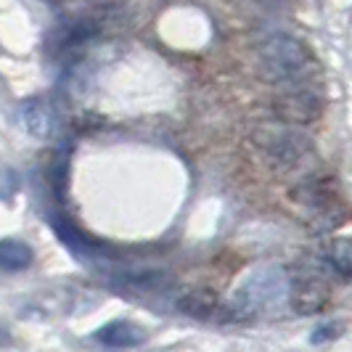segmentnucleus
<instances>
[{
	"label": "nucleus",
	"instance_id": "f257e3e1",
	"mask_svg": "<svg viewBox=\"0 0 352 352\" xmlns=\"http://www.w3.org/2000/svg\"><path fill=\"white\" fill-rule=\"evenodd\" d=\"M260 72L267 82L276 85H307L320 74V61L313 48L289 32H270L257 43Z\"/></svg>",
	"mask_w": 352,
	"mask_h": 352
},
{
	"label": "nucleus",
	"instance_id": "f03ea898",
	"mask_svg": "<svg viewBox=\"0 0 352 352\" xmlns=\"http://www.w3.org/2000/svg\"><path fill=\"white\" fill-rule=\"evenodd\" d=\"M289 278L278 267H265L249 276L226 307H217L220 320H249L270 307H278L289 297Z\"/></svg>",
	"mask_w": 352,
	"mask_h": 352
},
{
	"label": "nucleus",
	"instance_id": "7ed1b4c3",
	"mask_svg": "<svg viewBox=\"0 0 352 352\" xmlns=\"http://www.w3.org/2000/svg\"><path fill=\"white\" fill-rule=\"evenodd\" d=\"M252 143L278 173H307L318 159L316 146L294 130L260 127L252 133Z\"/></svg>",
	"mask_w": 352,
	"mask_h": 352
},
{
	"label": "nucleus",
	"instance_id": "20e7f679",
	"mask_svg": "<svg viewBox=\"0 0 352 352\" xmlns=\"http://www.w3.org/2000/svg\"><path fill=\"white\" fill-rule=\"evenodd\" d=\"M326 111V101L318 90L307 88V85H297V88L286 90L281 96H276L273 101V114L278 117V122L283 124H313L323 117Z\"/></svg>",
	"mask_w": 352,
	"mask_h": 352
},
{
	"label": "nucleus",
	"instance_id": "39448f33",
	"mask_svg": "<svg viewBox=\"0 0 352 352\" xmlns=\"http://www.w3.org/2000/svg\"><path fill=\"white\" fill-rule=\"evenodd\" d=\"M289 199L294 204H300L305 210H313L318 214L331 217L334 210H342L339 204V180L331 175H305L300 177L292 188H289Z\"/></svg>",
	"mask_w": 352,
	"mask_h": 352
},
{
	"label": "nucleus",
	"instance_id": "423d86ee",
	"mask_svg": "<svg viewBox=\"0 0 352 352\" xmlns=\"http://www.w3.org/2000/svg\"><path fill=\"white\" fill-rule=\"evenodd\" d=\"M331 289L318 276H302L294 283H289V305L297 316H318L329 307Z\"/></svg>",
	"mask_w": 352,
	"mask_h": 352
},
{
	"label": "nucleus",
	"instance_id": "0eeeda50",
	"mask_svg": "<svg viewBox=\"0 0 352 352\" xmlns=\"http://www.w3.org/2000/svg\"><path fill=\"white\" fill-rule=\"evenodd\" d=\"M217 307H220V297L210 286H194V289H188V292H183L177 297V310L183 316L196 318V320L214 318L217 316Z\"/></svg>",
	"mask_w": 352,
	"mask_h": 352
},
{
	"label": "nucleus",
	"instance_id": "6e6552de",
	"mask_svg": "<svg viewBox=\"0 0 352 352\" xmlns=\"http://www.w3.org/2000/svg\"><path fill=\"white\" fill-rule=\"evenodd\" d=\"M19 122L32 138H48L51 133V109L43 98H27L19 104Z\"/></svg>",
	"mask_w": 352,
	"mask_h": 352
},
{
	"label": "nucleus",
	"instance_id": "1a4fd4ad",
	"mask_svg": "<svg viewBox=\"0 0 352 352\" xmlns=\"http://www.w3.org/2000/svg\"><path fill=\"white\" fill-rule=\"evenodd\" d=\"M96 339L106 347H138V344H143L146 334H143L141 326H135L130 320H111L104 329H98Z\"/></svg>",
	"mask_w": 352,
	"mask_h": 352
},
{
	"label": "nucleus",
	"instance_id": "9d476101",
	"mask_svg": "<svg viewBox=\"0 0 352 352\" xmlns=\"http://www.w3.org/2000/svg\"><path fill=\"white\" fill-rule=\"evenodd\" d=\"M32 260H35V254L24 241H16V239L0 241V267L3 270H24L32 265Z\"/></svg>",
	"mask_w": 352,
	"mask_h": 352
},
{
	"label": "nucleus",
	"instance_id": "9b49d317",
	"mask_svg": "<svg viewBox=\"0 0 352 352\" xmlns=\"http://www.w3.org/2000/svg\"><path fill=\"white\" fill-rule=\"evenodd\" d=\"M329 260L334 265L336 270L347 278L352 273V247H350V239H334L329 244Z\"/></svg>",
	"mask_w": 352,
	"mask_h": 352
},
{
	"label": "nucleus",
	"instance_id": "f8f14e48",
	"mask_svg": "<svg viewBox=\"0 0 352 352\" xmlns=\"http://www.w3.org/2000/svg\"><path fill=\"white\" fill-rule=\"evenodd\" d=\"M56 233L64 239V244L67 247H72L74 252H88V244H90V239L82 233V230L77 228V226H72V223H67V220H56Z\"/></svg>",
	"mask_w": 352,
	"mask_h": 352
},
{
	"label": "nucleus",
	"instance_id": "ddd939ff",
	"mask_svg": "<svg viewBox=\"0 0 352 352\" xmlns=\"http://www.w3.org/2000/svg\"><path fill=\"white\" fill-rule=\"evenodd\" d=\"M342 329H344V323H339V320H329V323H320L316 331L310 334V342H313V344H320V342L336 339V336L342 334Z\"/></svg>",
	"mask_w": 352,
	"mask_h": 352
},
{
	"label": "nucleus",
	"instance_id": "4468645a",
	"mask_svg": "<svg viewBox=\"0 0 352 352\" xmlns=\"http://www.w3.org/2000/svg\"><path fill=\"white\" fill-rule=\"evenodd\" d=\"M6 344H11V334H8V329L0 323V347H6Z\"/></svg>",
	"mask_w": 352,
	"mask_h": 352
},
{
	"label": "nucleus",
	"instance_id": "2eb2a0df",
	"mask_svg": "<svg viewBox=\"0 0 352 352\" xmlns=\"http://www.w3.org/2000/svg\"><path fill=\"white\" fill-rule=\"evenodd\" d=\"M260 3H265V6H276V3H281V0H260Z\"/></svg>",
	"mask_w": 352,
	"mask_h": 352
},
{
	"label": "nucleus",
	"instance_id": "dca6fc26",
	"mask_svg": "<svg viewBox=\"0 0 352 352\" xmlns=\"http://www.w3.org/2000/svg\"><path fill=\"white\" fill-rule=\"evenodd\" d=\"M61 3H77V0H61Z\"/></svg>",
	"mask_w": 352,
	"mask_h": 352
}]
</instances>
